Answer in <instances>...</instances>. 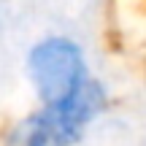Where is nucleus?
<instances>
[{
	"instance_id": "obj_2",
	"label": "nucleus",
	"mask_w": 146,
	"mask_h": 146,
	"mask_svg": "<svg viewBox=\"0 0 146 146\" xmlns=\"http://www.w3.org/2000/svg\"><path fill=\"white\" fill-rule=\"evenodd\" d=\"M25 70L38 103H60L73 98L92 78L81 43L60 33L43 35L33 43L25 60Z\"/></svg>"
},
{
	"instance_id": "obj_1",
	"label": "nucleus",
	"mask_w": 146,
	"mask_h": 146,
	"mask_svg": "<svg viewBox=\"0 0 146 146\" xmlns=\"http://www.w3.org/2000/svg\"><path fill=\"white\" fill-rule=\"evenodd\" d=\"M106 108L108 89L98 76H92L73 98L38 103L33 111L14 119L3 135V146H76Z\"/></svg>"
}]
</instances>
